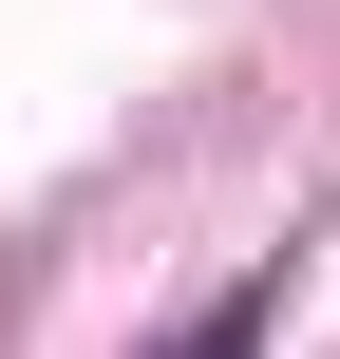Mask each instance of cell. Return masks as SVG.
Here are the masks:
<instances>
[{
	"label": "cell",
	"instance_id": "cell-1",
	"mask_svg": "<svg viewBox=\"0 0 340 359\" xmlns=\"http://www.w3.org/2000/svg\"><path fill=\"white\" fill-rule=\"evenodd\" d=\"M151 359H265V284H227V303H208L189 341H151Z\"/></svg>",
	"mask_w": 340,
	"mask_h": 359
}]
</instances>
